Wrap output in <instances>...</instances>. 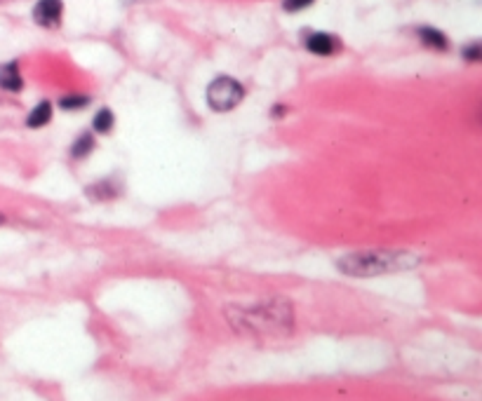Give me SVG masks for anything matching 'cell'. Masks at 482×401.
Listing matches in <instances>:
<instances>
[{
  "label": "cell",
  "instance_id": "277c9868",
  "mask_svg": "<svg viewBox=\"0 0 482 401\" xmlns=\"http://www.w3.org/2000/svg\"><path fill=\"white\" fill-rule=\"evenodd\" d=\"M61 12H64L61 0H38V5L33 7V19H36V24L50 28L59 24Z\"/></svg>",
  "mask_w": 482,
  "mask_h": 401
},
{
  "label": "cell",
  "instance_id": "7c38bea8",
  "mask_svg": "<svg viewBox=\"0 0 482 401\" xmlns=\"http://www.w3.org/2000/svg\"><path fill=\"white\" fill-rule=\"evenodd\" d=\"M316 0H283V7L288 12H302L306 7H311Z\"/></svg>",
  "mask_w": 482,
  "mask_h": 401
},
{
  "label": "cell",
  "instance_id": "5b68a950",
  "mask_svg": "<svg viewBox=\"0 0 482 401\" xmlns=\"http://www.w3.org/2000/svg\"><path fill=\"white\" fill-rule=\"evenodd\" d=\"M306 47H309V52H313V54L330 56L334 52H339L341 42H339V38H334L330 33H313V35H309V40H306Z\"/></svg>",
  "mask_w": 482,
  "mask_h": 401
},
{
  "label": "cell",
  "instance_id": "5bb4252c",
  "mask_svg": "<svg viewBox=\"0 0 482 401\" xmlns=\"http://www.w3.org/2000/svg\"><path fill=\"white\" fill-rule=\"evenodd\" d=\"M0 223H5V216L3 214H0Z\"/></svg>",
  "mask_w": 482,
  "mask_h": 401
},
{
  "label": "cell",
  "instance_id": "8fae6325",
  "mask_svg": "<svg viewBox=\"0 0 482 401\" xmlns=\"http://www.w3.org/2000/svg\"><path fill=\"white\" fill-rule=\"evenodd\" d=\"M87 101H89L87 96H64L61 98V108H68V110L82 108V106H87Z\"/></svg>",
  "mask_w": 482,
  "mask_h": 401
},
{
  "label": "cell",
  "instance_id": "6da1fadb",
  "mask_svg": "<svg viewBox=\"0 0 482 401\" xmlns=\"http://www.w3.org/2000/svg\"><path fill=\"white\" fill-rule=\"evenodd\" d=\"M226 319L237 333L252 338H283L295 331V310L285 298L230 305L226 307Z\"/></svg>",
  "mask_w": 482,
  "mask_h": 401
},
{
  "label": "cell",
  "instance_id": "7a4b0ae2",
  "mask_svg": "<svg viewBox=\"0 0 482 401\" xmlns=\"http://www.w3.org/2000/svg\"><path fill=\"white\" fill-rule=\"evenodd\" d=\"M421 263V256L412 251H386V249H374V251H353L339 258V272L348 274V277H376V274L386 272H400L409 270Z\"/></svg>",
  "mask_w": 482,
  "mask_h": 401
},
{
  "label": "cell",
  "instance_id": "3957f363",
  "mask_svg": "<svg viewBox=\"0 0 482 401\" xmlns=\"http://www.w3.org/2000/svg\"><path fill=\"white\" fill-rule=\"evenodd\" d=\"M242 96H245L242 84L228 75L216 77V80L207 87V103H209V108L216 113L233 110L235 106L242 101Z\"/></svg>",
  "mask_w": 482,
  "mask_h": 401
},
{
  "label": "cell",
  "instance_id": "30bf717a",
  "mask_svg": "<svg viewBox=\"0 0 482 401\" xmlns=\"http://www.w3.org/2000/svg\"><path fill=\"white\" fill-rule=\"evenodd\" d=\"M111 127H113V113H111L109 108L97 113V115H94V129L106 134V132H111Z\"/></svg>",
  "mask_w": 482,
  "mask_h": 401
},
{
  "label": "cell",
  "instance_id": "ba28073f",
  "mask_svg": "<svg viewBox=\"0 0 482 401\" xmlns=\"http://www.w3.org/2000/svg\"><path fill=\"white\" fill-rule=\"evenodd\" d=\"M50 117H52V106H50V101H43V103H38L36 108L29 113V120H26V125L33 127V129H38V127H43V125L50 122Z\"/></svg>",
  "mask_w": 482,
  "mask_h": 401
},
{
  "label": "cell",
  "instance_id": "9c48e42d",
  "mask_svg": "<svg viewBox=\"0 0 482 401\" xmlns=\"http://www.w3.org/2000/svg\"><path fill=\"white\" fill-rule=\"evenodd\" d=\"M92 148H94L92 134H80V139L73 144L71 153H73V158H85V155H87L89 151H92Z\"/></svg>",
  "mask_w": 482,
  "mask_h": 401
},
{
  "label": "cell",
  "instance_id": "52a82bcc",
  "mask_svg": "<svg viewBox=\"0 0 482 401\" xmlns=\"http://www.w3.org/2000/svg\"><path fill=\"white\" fill-rule=\"evenodd\" d=\"M419 38L424 40V45H428L433 49H447V45H450V40H447L445 33H440L438 28H419Z\"/></svg>",
  "mask_w": 482,
  "mask_h": 401
},
{
  "label": "cell",
  "instance_id": "8992f818",
  "mask_svg": "<svg viewBox=\"0 0 482 401\" xmlns=\"http://www.w3.org/2000/svg\"><path fill=\"white\" fill-rule=\"evenodd\" d=\"M0 87L8 91H19L24 87L22 73H19L17 63H8V66L0 68Z\"/></svg>",
  "mask_w": 482,
  "mask_h": 401
},
{
  "label": "cell",
  "instance_id": "4fadbf2b",
  "mask_svg": "<svg viewBox=\"0 0 482 401\" xmlns=\"http://www.w3.org/2000/svg\"><path fill=\"white\" fill-rule=\"evenodd\" d=\"M480 42H473V45L471 47H466L464 49V56H466V59L468 61H480Z\"/></svg>",
  "mask_w": 482,
  "mask_h": 401
}]
</instances>
